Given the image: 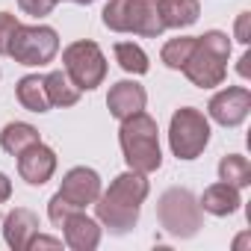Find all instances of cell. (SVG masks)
I'll list each match as a JSON object with an SVG mask.
<instances>
[{
    "mask_svg": "<svg viewBox=\"0 0 251 251\" xmlns=\"http://www.w3.org/2000/svg\"><path fill=\"white\" fill-rule=\"evenodd\" d=\"M151 192V183H148V175L142 172H121L109 189H100L98 201H95V216L98 222L115 233V236H124V233H130L139 222V213H142V204Z\"/></svg>",
    "mask_w": 251,
    "mask_h": 251,
    "instance_id": "6da1fadb",
    "label": "cell"
},
{
    "mask_svg": "<svg viewBox=\"0 0 251 251\" xmlns=\"http://www.w3.org/2000/svg\"><path fill=\"white\" fill-rule=\"evenodd\" d=\"M118 145L124 154V163L133 172L154 175L163 166V151H160V127L157 121L142 109L130 118H121L118 127Z\"/></svg>",
    "mask_w": 251,
    "mask_h": 251,
    "instance_id": "7a4b0ae2",
    "label": "cell"
},
{
    "mask_svg": "<svg viewBox=\"0 0 251 251\" xmlns=\"http://www.w3.org/2000/svg\"><path fill=\"white\" fill-rule=\"evenodd\" d=\"M227 59H230V39L222 30H207L204 36H195V48L180 68L186 80L198 89H216L227 77Z\"/></svg>",
    "mask_w": 251,
    "mask_h": 251,
    "instance_id": "3957f363",
    "label": "cell"
},
{
    "mask_svg": "<svg viewBox=\"0 0 251 251\" xmlns=\"http://www.w3.org/2000/svg\"><path fill=\"white\" fill-rule=\"evenodd\" d=\"M157 219H160V227L169 236H175V239H192L201 230V225H204V210H201L198 198L189 189L172 186L157 201Z\"/></svg>",
    "mask_w": 251,
    "mask_h": 251,
    "instance_id": "277c9868",
    "label": "cell"
},
{
    "mask_svg": "<svg viewBox=\"0 0 251 251\" xmlns=\"http://www.w3.org/2000/svg\"><path fill=\"white\" fill-rule=\"evenodd\" d=\"M210 118L195 106H180L169 124V148L177 160H198L210 145Z\"/></svg>",
    "mask_w": 251,
    "mask_h": 251,
    "instance_id": "5b68a950",
    "label": "cell"
},
{
    "mask_svg": "<svg viewBox=\"0 0 251 251\" xmlns=\"http://www.w3.org/2000/svg\"><path fill=\"white\" fill-rule=\"evenodd\" d=\"M59 53V33L48 24H18L12 42H9V53L18 65L27 68H42L48 62H53Z\"/></svg>",
    "mask_w": 251,
    "mask_h": 251,
    "instance_id": "8992f818",
    "label": "cell"
},
{
    "mask_svg": "<svg viewBox=\"0 0 251 251\" xmlns=\"http://www.w3.org/2000/svg\"><path fill=\"white\" fill-rule=\"evenodd\" d=\"M106 56L103 50L98 48V42L92 39H80V42H71L65 50H62V71L74 80V86L80 92H92L98 89L103 80H106Z\"/></svg>",
    "mask_w": 251,
    "mask_h": 251,
    "instance_id": "52a82bcc",
    "label": "cell"
},
{
    "mask_svg": "<svg viewBox=\"0 0 251 251\" xmlns=\"http://www.w3.org/2000/svg\"><path fill=\"white\" fill-rule=\"evenodd\" d=\"M251 112V92L245 86H227L216 92L207 103V115L222 127H239Z\"/></svg>",
    "mask_w": 251,
    "mask_h": 251,
    "instance_id": "ba28073f",
    "label": "cell"
},
{
    "mask_svg": "<svg viewBox=\"0 0 251 251\" xmlns=\"http://www.w3.org/2000/svg\"><path fill=\"white\" fill-rule=\"evenodd\" d=\"M59 195L74 210H86L100 195V175L95 169H89V166H74V169L65 172L62 186H59Z\"/></svg>",
    "mask_w": 251,
    "mask_h": 251,
    "instance_id": "9c48e42d",
    "label": "cell"
},
{
    "mask_svg": "<svg viewBox=\"0 0 251 251\" xmlns=\"http://www.w3.org/2000/svg\"><path fill=\"white\" fill-rule=\"evenodd\" d=\"M56 172V151L45 142L30 145L27 151L18 154V175L30 186H45Z\"/></svg>",
    "mask_w": 251,
    "mask_h": 251,
    "instance_id": "30bf717a",
    "label": "cell"
},
{
    "mask_svg": "<svg viewBox=\"0 0 251 251\" xmlns=\"http://www.w3.org/2000/svg\"><path fill=\"white\" fill-rule=\"evenodd\" d=\"M100 222L86 216L83 210H74L65 222H62V242L71 248V251H95L100 245Z\"/></svg>",
    "mask_w": 251,
    "mask_h": 251,
    "instance_id": "8fae6325",
    "label": "cell"
},
{
    "mask_svg": "<svg viewBox=\"0 0 251 251\" xmlns=\"http://www.w3.org/2000/svg\"><path fill=\"white\" fill-rule=\"evenodd\" d=\"M148 103V92L145 86H139L136 80H118L109 95H106V106H109V115L112 118H130L136 112H142Z\"/></svg>",
    "mask_w": 251,
    "mask_h": 251,
    "instance_id": "7c38bea8",
    "label": "cell"
},
{
    "mask_svg": "<svg viewBox=\"0 0 251 251\" xmlns=\"http://www.w3.org/2000/svg\"><path fill=\"white\" fill-rule=\"evenodd\" d=\"M3 222V239L12 251H27L30 239L39 233V216L30 207H15Z\"/></svg>",
    "mask_w": 251,
    "mask_h": 251,
    "instance_id": "4fadbf2b",
    "label": "cell"
},
{
    "mask_svg": "<svg viewBox=\"0 0 251 251\" xmlns=\"http://www.w3.org/2000/svg\"><path fill=\"white\" fill-rule=\"evenodd\" d=\"M127 21H130V33H136L142 39H157L166 33L160 0H130Z\"/></svg>",
    "mask_w": 251,
    "mask_h": 251,
    "instance_id": "5bb4252c",
    "label": "cell"
},
{
    "mask_svg": "<svg viewBox=\"0 0 251 251\" xmlns=\"http://www.w3.org/2000/svg\"><path fill=\"white\" fill-rule=\"evenodd\" d=\"M198 204H201L204 213L225 219V216H233V213L242 207V195H239L236 186L219 180V183H210V186L204 189V195L198 198Z\"/></svg>",
    "mask_w": 251,
    "mask_h": 251,
    "instance_id": "9a60e30c",
    "label": "cell"
},
{
    "mask_svg": "<svg viewBox=\"0 0 251 251\" xmlns=\"http://www.w3.org/2000/svg\"><path fill=\"white\" fill-rule=\"evenodd\" d=\"M42 142L39 130L27 121H9L3 130H0V148H3L9 157H18L21 151H27L30 145Z\"/></svg>",
    "mask_w": 251,
    "mask_h": 251,
    "instance_id": "2e32d148",
    "label": "cell"
},
{
    "mask_svg": "<svg viewBox=\"0 0 251 251\" xmlns=\"http://www.w3.org/2000/svg\"><path fill=\"white\" fill-rule=\"evenodd\" d=\"M160 12H163L166 30H183L198 21L201 3L198 0H160Z\"/></svg>",
    "mask_w": 251,
    "mask_h": 251,
    "instance_id": "e0dca14e",
    "label": "cell"
},
{
    "mask_svg": "<svg viewBox=\"0 0 251 251\" xmlns=\"http://www.w3.org/2000/svg\"><path fill=\"white\" fill-rule=\"evenodd\" d=\"M15 95H18V103L24 106V109H30V112H50V98H48V92H45V77H39V74H27V77H21L18 80V86H15Z\"/></svg>",
    "mask_w": 251,
    "mask_h": 251,
    "instance_id": "ac0fdd59",
    "label": "cell"
},
{
    "mask_svg": "<svg viewBox=\"0 0 251 251\" xmlns=\"http://www.w3.org/2000/svg\"><path fill=\"white\" fill-rule=\"evenodd\" d=\"M45 92H48V98H50V106H74L77 100H80V89L74 86V80L65 74V71H50V74H45Z\"/></svg>",
    "mask_w": 251,
    "mask_h": 251,
    "instance_id": "d6986e66",
    "label": "cell"
},
{
    "mask_svg": "<svg viewBox=\"0 0 251 251\" xmlns=\"http://www.w3.org/2000/svg\"><path fill=\"white\" fill-rule=\"evenodd\" d=\"M112 53H115V62L121 65V71H127V74H133V77H142V74L151 71L148 53H145L136 42H118V45L112 48Z\"/></svg>",
    "mask_w": 251,
    "mask_h": 251,
    "instance_id": "ffe728a7",
    "label": "cell"
},
{
    "mask_svg": "<svg viewBox=\"0 0 251 251\" xmlns=\"http://www.w3.org/2000/svg\"><path fill=\"white\" fill-rule=\"evenodd\" d=\"M219 180L236 186V189H245L251 183V163L248 157L242 154H225L219 160Z\"/></svg>",
    "mask_w": 251,
    "mask_h": 251,
    "instance_id": "44dd1931",
    "label": "cell"
},
{
    "mask_svg": "<svg viewBox=\"0 0 251 251\" xmlns=\"http://www.w3.org/2000/svg\"><path fill=\"white\" fill-rule=\"evenodd\" d=\"M192 48H195V36H177V39H169V42L163 45V50H160V59H163L166 68L180 71V68L186 65Z\"/></svg>",
    "mask_w": 251,
    "mask_h": 251,
    "instance_id": "7402d4cb",
    "label": "cell"
},
{
    "mask_svg": "<svg viewBox=\"0 0 251 251\" xmlns=\"http://www.w3.org/2000/svg\"><path fill=\"white\" fill-rule=\"evenodd\" d=\"M127 12H130V0H109V3L103 6V12H100L103 27L112 30V33H130Z\"/></svg>",
    "mask_w": 251,
    "mask_h": 251,
    "instance_id": "603a6c76",
    "label": "cell"
},
{
    "mask_svg": "<svg viewBox=\"0 0 251 251\" xmlns=\"http://www.w3.org/2000/svg\"><path fill=\"white\" fill-rule=\"evenodd\" d=\"M18 24H21V21H18L12 12H0V56L9 53V42H12Z\"/></svg>",
    "mask_w": 251,
    "mask_h": 251,
    "instance_id": "cb8c5ba5",
    "label": "cell"
},
{
    "mask_svg": "<svg viewBox=\"0 0 251 251\" xmlns=\"http://www.w3.org/2000/svg\"><path fill=\"white\" fill-rule=\"evenodd\" d=\"M56 3L59 0H18V9L30 18H45L56 9Z\"/></svg>",
    "mask_w": 251,
    "mask_h": 251,
    "instance_id": "d4e9b609",
    "label": "cell"
},
{
    "mask_svg": "<svg viewBox=\"0 0 251 251\" xmlns=\"http://www.w3.org/2000/svg\"><path fill=\"white\" fill-rule=\"evenodd\" d=\"M71 213H74V207H71V204L56 192V195L50 198V204H48V219L53 222V227H62V222H65Z\"/></svg>",
    "mask_w": 251,
    "mask_h": 251,
    "instance_id": "484cf974",
    "label": "cell"
},
{
    "mask_svg": "<svg viewBox=\"0 0 251 251\" xmlns=\"http://www.w3.org/2000/svg\"><path fill=\"white\" fill-rule=\"evenodd\" d=\"M233 39L239 45H248L251 42V12H239V18L233 24Z\"/></svg>",
    "mask_w": 251,
    "mask_h": 251,
    "instance_id": "4316f807",
    "label": "cell"
},
{
    "mask_svg": "<svg viewBox=\"0 0 251 251\" xmlns=\"http://www.w3.org/2000/svg\"><path fill=\"white\" fill-rule=\"evenodd\" d=\"M39 248H62V239L56 236H45V233H36L27 245V251H39Z\"/></svg>",
    "mask_w": 251,
    "mask_h": 251,
    "instance_id": "83f0119b",
    "label": "cell"
},
{
    "mask_svg": "<svg viewBox=\"0 0 251 251\" xmlns=\"http://www.w3.org/2000/svg\"><path fill=\"white\" fill-rule=\"evenodd\" d=\"M9 198H12V180H9V175L0 172V204L9 201Z\"/></svg>",
    "mask_w": 251,
    "mask_h": 251,
    "instance_id": "f1b7e54d",
    "label": "cell"
},
{
    "mask_svg": "<svg viewBox=\"0 0 251 251\" xmlns=\"http://www.w3.org/2000/svg\"><path fill=\"white\" fill-rule=\"evenodd\" d=\"M248 62H251V53L245 50V53L239 56V65H236V71H239V77H248Z\"/></svg>",
    "mask_w": 251,
    "mask_h": 251,
    "instance_id": "f546056e",
    "label": "cell"
},
{
    "mask_svg": "<svg viewBox=\"0 0 251 251\" xmlns=\"http://www.w3.org/2000/svg\"><path fill=\"white\" fill-rule=\"evenodd\" d=\"M248 242V233H242V236H236V242H233V248H242Z\"/></svg>",
    "mask_w": 251,
    "mask_h": 251,
    "instance_id": "4dcf8cb0",
    "label": "cell"
},
{
    "mask_svg": "<svg viewBox=\"0 0 251 251\" xmlns=\"http://www.w3.org/2000/svg\"><path fill=\"white\" fill-rule=\"evenodd\" d=\"M71 3H80V6H89V3H95V0H71Z\"/></svg>",
    "mask_w": 251,
    "mask_h": 251,
    "instance_id": "1f68e13d",
    "label": "cell"
},
{
    "mask_svg": "<svg viewBox=\"0 0 251 251\" xmlns=\"http://www.w3.org/2000/svg\"><path fill=\"white\" fill-rule=\"evenodd\" d=\"M0 219H3V213H0Z\"/></svg>",
    "mask_w": 251,
    "mask_h": 251,
    "instance_id": "d6a6232c",
    "label": "cell"
}]
</instances>
